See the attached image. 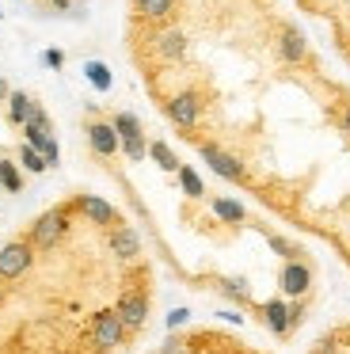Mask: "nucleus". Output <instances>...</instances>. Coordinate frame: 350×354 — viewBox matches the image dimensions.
<instances>
[{"label":"nucleus","instance_id":"29","mask_svg":"<svg viewBox=\"0 0 350 354\" xmlns=\"http://www.w3.org/2000/svg\"><path fill=\"white\" fill-rule=\"evenodd\" d=\"M0 301H4V286H0Z\"/></svg>","mask_w":350,"mask_h":354},{"label":"nucleus","instance_id":"18","mask_svg":"<svg viewBox=\"0 0 350 354\" xmlns=\"http://www.w3.org/2000/svg\"><path fill=\"white\" fill-rule=\"evenodd\" d=\"M118 153L126 156L129 164H141V160H149V138H145V130L137 133V138H122V141H118Z\"/></svg>","mask_w":350,"mask_h":354},{"label":"nucleus","instance_id":"22","mask_svg":"<svg viewBox=\"0 0 350 354\" xmlns=\"http://www.w3.org/2000/svg\"><path fill=\"white\" fill-rule=\"evenodd\" d=\"M15 164H19L23 171H30V176H42V171H50V164H46V156H42V153H35V149H30L27 141L19 145V160H15Z\"/></svg>","mask_w":350,"mask_h":354},{"label":"nucleus","instance_id":"30","mask_svg":"<svg viewBox=\"0 0 350 354\" xmlns=\"http://www.w3.org/2000/svg\"><path fill=\"white\" fill-rule=\"evenodd\" d=\"M0 16H4V12H0Z\"/></svg>","mask_w":350,"mask_h":354},{"label":"nucleus","instance_id":"3","mask_svg":"<svg viewBox=\"0 0 350 354\" xmlns=\"http://www.w3.org/2000/svg\"><path fill=\"white\" fill-rule=\"evenodd\" d=\"M164 115L172 118V126H179L183 133H194L198 126H202L205 100L194 92V88H183V92H175V95L164 100Z\"/></svg>","mask_w":350,"mask_h":354},{"label":"nucleus","instance_id":"4","mask_svg":"<svg viewBox=\"0 0 350 354\" xmlns=\"http://www.w3.org/2000/svg\"><path fill=\"white\" fill-rule=\"evenodd\" d=\"M198 156H202L205 168H210L213 176H221L225 183H248V164L236 153L221 149L217 141H202V145H198Z\"/></svg>","mask_w":350,"mask_h":354},{"label":"nucleus","instance_id":"2","mask_svg":"<svg viewBox=\"0 0 350 354\" xmlns=\"http://www.w3.org/2000/svg\"><path fill=\"white\" fill-rule=\"evenodd\" d=\"M129 339V328L122 324V316L114 308H99V313L88 316V343L95 354H111V351H122Z\"/></svg>","mask_w":350,"mask_h":354},{"label":"nucleus","instance_id":"7","mask_svg":"<svg viewBox=\"0 0 350 354\" xmlns=\"http://www.w3.org/2000/svg\"><path fill=\"white\" fill-rule=\"evenodd\" d=\"M149 308H152V305H149V293L137 290V286H133V290H122L118 301H114V313L122 316V324H126L129 331H141V328H145V320H149Z\"/></svg>","mask_w":350,"mask_h":354},{"label":"nucleus","instance_id":"14","mask_svg":"<svg viewBox=\"0 0 350 354\" xmlns=\"http://www.w3.org/2000/svg\"><path fill=\"white\" fill-rule=\"evenodd\" d=\"M210 209H213V217H217V221H225V225H243V221H248V209H243V202L228 198V194H213V198H210Z\"/></svg>","mask_w":350,"mask_h":354},{"label":"nucleus","instance_id":"27","mask_svg":"<svg viewBox=\"0 0 350 354\" xmlns=\"http://www.w3.org/2000/svg\"><path fill=\"white\" fill-rule=\"evenodd\" d=\"M12 95V88H8V80H4V73H0V100H8Z\"/></svg>","mask_w":350,"mask_h":354},{"label":"nucleus","instance_id":"26","mask_svg":"<svg viewBox=\"0 0 350 354\" xmlns=\"http://www.w3.org/2000/svg\"><path fill=\"white\" fill-rule=\"evenodd\" d=\"M339 130H342V138L350 141V107H342V115H339Z\"/></svg>","mask_w":350,"mask_h":354},{"label":"nucleus","instance_id":"13","mask_svg":"<svg viewBox=\"0 0 350 354\" xmlns=\"http://www.w3.org/2000/svg\"><path fill=\"white\" fill-rule=\"evenodd\" d=\"M217 293L225 301H232V305H240V308H248L251 305V282L243 274H225V278H217Z\"/></svg>","mask_w":350,"mask_h":354},{"label":"nucleus","instance_id":"9","mask_svg":"<svg viewBox=\"0 0 350 354\" xmlns=\"http://www.w3.org/2000/svg\"><path fill=\"white\" fill-rule=\"evenodd\" d=\"M73 206H76V214H80L84 221L99 225V229H114V225H118V209H114L103 194H76Z\"/></svg>","mask_w":350,"mask_h":354},{"label":"nucleus","instance_id":"25","mask_svg":"<svg viewBox=\"0 0 350 354\" xmlns=\"http://www.w3.org/2000/svg\"><path fill=\"white\" fill-rule=\"evenodd\" d=\"M187 316H190L187 308H172V313H167V328H172V331L183 328V324H187Z\"/></svg>","mask_w":350,"mask_h":354},{"label":"nucleus","instance_id":"15","mask_svg":"<svg viewBox=\"0 0 350 354\" xmlns=\"http://www.w3.org/2000/svg\"><path fill=\"white\" fill-rule=\"evenodd\" d=\"M149 160L156 164L160 171H172V176L179 171V164H183L179 156H175V149L167 145V141H160V138H152V141H149Z\"/></svg>","mask_w":350,"mask_h":354},{"label":"nucleus","instance_id":"11","mask_svg":"<svg viewBox=\"0 0 350 354\" xmlns=\"http://www.w3.org/2000/svg\"><path fill=\"white\" fill-rule=\"evenodd\" d=\"M152 50H156V57H164V62H183L187 50H190V39L179 27H167V31H160L156 39H152Z\"/></svg>","mask_w":350,"mask_h":354},{"label":"nucleus","instance_id":"1","mask_svg":"<svg viewBox=\"0 0 350 354\" xmlns=\"http://www.w3.org/2000/svg\"><path fill=\"white\" fill-rule=\"evenodd\" d=\"M73 214H76L73 202H61V206H50L46 214H38L27 229L30 248H35V252H53V248L68 236V229H73Z\"/></svg>","mask_w":350,"mask_h":354},{"label":"nucleus","instance_id":"10","mask_svg":"<svg viewBox=\"0 0 350 354\" xmlns=\"http://www.w3.org/2000/svg\"><path fill=\"white\" fill-rule=\"evenodd\" d=\"M84 133H88V149H91L95 156H103V160L118 156V133H114L111 122H103V118H91V122L84 126Z\"/></svg>","mask_w":350,"mask_h":354},{"label":"nucleus","instance_id":"5","mask_svg":"<svg viewBox=\"0 0 350 354\" xmlns=\"http://www.w3.org/2000/svg\"><path fill=\"white\" fill-rule=\"evenodd\" d=\"M312 282H316L312 263L308 259H289V263H282V270H278V297L304 301L312 293Z\"/></svg>","mask_w":350,"mask_h":354},{"label":"nucleus","instance_id":"12","mask_svg":"<svg viewBox=\"0 0 350 354\" xmlns=\"http://www.w3.org/2000/svg\"><path fill=\"white\" fill-rule=\"evenodd\" d=\"M278 54H282V62H286V65H301L304 57H308V42H304L301 27H293V24L282 27V35H278Z\"/></svg>","mask_w":350,"mask_h":354},{"label":"nucleus","instance_id":"6","mask_svg":"<svg viewBox=\"0 0 350 354\" xmlns=\"http://www.w3.org/2000/svg\"><path fill=\"white\" fill-rule=\"evenodd\" d=\"M38 252L30 248V240H8L4 248H0V282H15V278H23L30 267H35Z\"/></svg>","mask_w":350,"mask_h":354},{"label":"nucleus","instance_id":"20","mask_svg":"<svg viewBox=\"0 0 350 354\" xmlns=\"http://www.w3.org/2000/svg\"><path fill=\"white\" fill-rule=\"evenodd\" d=\"M141 19H167L175 12V0H133Z\"/></svg>","mask_w":350,"mask_h":354},{"label":"nucleus","instance_id":"19","mask_svg":"<svg viewBox=\"0 0 350 354\" xmlns=\"http://www.w3.org/2000/svg\"><path fill=\"white\" fill-rule=\"evenodd\" d=\"M84 77H88V84L95 88V92H111V84H114V77H111V69H107V62H84Z\"/></svg>","mask_w":350,"mask_h":354},{"label":"nucleus","instance_id":"16","mask_svg":"<svg viewBox=\"0 0 350 354\" xmlns=\"http://www.w3.org/2000/svg\"><path fill=\"white\" fill-rule=\"evenodd\" d=\"M30 107H35V100H30L27 92H12V95H8V122H12V126H27Z\"/></svg>","mask_w":350,"mask_h":354},{"label":"nucleus","instance_id":"21","mask_svg":"<svg viewBox=\"0 0 350 354\" xmlns=\"http://www.w3.org/2000/svg\"><path fill=\"white\" fill-rule=\"evenodd\" d=\"M0 187H4L8 194H19V191H23V171H19V164H15V160H4V156H0Z\"/></svg>","mask_w":350,"mask_h":354},{"label":"nucleus","instance_id":"23","mask_svg":"<svg viewBox=\"0 0 350 354\" xmlns=\"http://www.w3.org/2000/svg\"><path fill=\"white\" fill-rule=\"evenodd\" d=\"M27 126H38V130L53 133V122H50V115H46V107H42V103H35V107H30V118H27Z\"/></svg>","mask_w":350,"mask_h":354},{"label":"nucleus","instance_id":"28","mask_svg":"<svg viewBox=\"0 0 350 354\" xmlns=\"http://www.w3.org/2000/svg\"><path fill=\"white\" fill-rule=\"evenodd\" d=\"M53 8H57V12H68V8H73V0H53Z\"/></svg>","mask_w":350,"mask_h":354},{"label":"nucleus","instance_id":"8","mask_svg":"<svg viewBox=\"0 0 350 354\" xmlns=\"http://www.w3.org/2000/svg\"><path fill=\"white\" fill-rule=\"evenodd\" d=\"M107 248H111V255L118 263H137L141 259V232L133 225L118 221L114 229H107Z\"/></svg>","mask_w":350,"mask_h":354},{"label":"nucleus","instance_id":"31","mask_svg":"<svg viewBox=\"0 0 350 354\" xmlns=\"http://www.w3.org/2000/svg\"><path fill=\"white\" fill-rule=\"evenodd\" d=\"M156 354H160V351H156Z\"/></svg>","mask_w":350,"mask_h":354},{"label":"nucleus","instance_id":"17","mask_svg":"<svg viewBox=\"0 0 350 354\" xmlns=\"http://www.w3.org/2000/svg\"><path fill=\"white\" fill-rule=\"evenodd\" d=\"M175 179H179V187H183V194L187 198H205V183H202V176H198L190 164H179V171H175Z\"/></svg>","mask_w":350,"mask_h":354},{"label":"nucleus","instance_id":"24","mask_svg":"<svg viewBox=\"0 0 350 354\" xmlns=\"http://www.w3.org/2000/svg\"><path fill=\"white\" fill-rule=\"evenodd\" d=\"M42 65H46V69H61V65H65V54H61V50H46Z\"/></svg>","mask_w":350,"mask_h":354}]
</instances>
